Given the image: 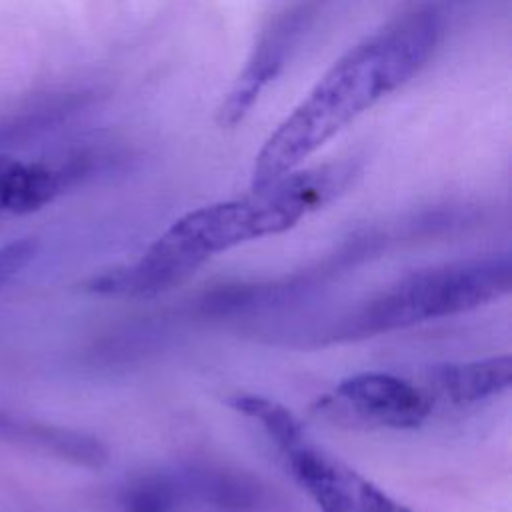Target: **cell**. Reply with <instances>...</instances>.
<instances>
[{
	"instance_id": "6da1fadb",
	"label": "cell",
	"mask_w": 512,
	"mask_h": 512,
	"mask_svg": "<svg viewBox=\"0 0 512 512\" xmlns=\"http://www.w3.org/2000/svg\"><path fill=\"white\" fill-rule=\"evenodd\" d=\"M354 160L294 170L244 198L202 206L178 218L132 264L102 272L86 288L104 296H154L182 284L204 262L250 240L290 230L340 196L356 178Z\"/></svg>"
},
{
	"instance_id": "7a4b0ae2",
	"label": "cell",
	"mask_w": 512,
	"mask_h": 512,
	"mask_svg": "<svg viewBox=\"0 0 512 512\" xmlns=\"http://www.w3.org/2000/svg\"><path fill=\"white\" fill-rule=\"evenodd\" d=\"M440 34V16L416 10L350 48L266 138L254 162L252 190L298 170L356 116L414 78L432 58Z\"/></svg>"
},
{
	"instance_id": "3957f363",
	"label": "cell",
	"mask_w": 512,
	"mask_h": 512,
	"mask_svg": "<svg viewBox=\"0 0 512 512\" xmlns=\"http://www.w3.org/2000/svg\"><path fill=\"white\" fill-rule=\"evenodd\" d=\"M512 262L490 256L414 272L346 316L332 340H362L468 312L510 292Z\"/></svg>"
},
{
	"instance_id": "277c9868",
	"label": "cell",
	"mask_w": 512,
	"mask_h": 512,
	"mask_svg": "<svg viewBox=\"0 0 512 512\" xmlns=\"http://www.w3.org/2000/svg\"><path fill=\"white\" fill-rule=\"evenodd\" d=\"M278 450L292 478L320 512H412L348 464L314 446L306 430Z\"/></svg>"
},
{
	"instance_id": "5b68a950",
	"label": "cell",
	"mask_w": 512,
	"mask_h": 512,
	"mask_svg": "<svg viewBox=\"0 0 512 512\" xmlns=\"http://www.w3.org/2000/svg\"><path fill=\"white\" fill-rule=\"evenodd\" d=\"M320 410L340 422L404 430L430 416L432 400L400 376L362 372L342 380L334 394L322 400Z\"/></svg>"
},
{
	"instance_id": "8992f818",
	"label": "cell",
	"mask_w": 512,
	"mask_h": 512,
	"mask_svg": "<svg viewBox=\"0 0 512 512\" xmlns=\"http://www.w3.org/2000/svg\"><path fill=\"white\" fill-rule=\"evenodd\" d=\"M430 388L452 404H472L492 398L512 384V358L494 356L484 360L440 364L430 370Z\"/></svg>"
},
{
	"instance_id": "52a82bcc",
	"label": "cell",
	"mask_w": 512,
	"mask_h": 512,
	"mask_svg": "<svg viewBox=\"0 0 512 512\" xmlns=\"http://www.w3.org/2000/svg\"><path fill=\"white\" fill-rule=\"evenodd\" d=\"M66 184L62 170L0 156V214H30L46 206Z\"/></svg>"
},
{
	"instance_id": "ba28073f",
	"label": "cell",
	"mask_w": 512,
	"mask_h": 512,
	"mask_svg": "<svg viewBox=\"0 0 512 512\" xmlns=\"http://www.w3.org/2000/svg\"><path fill=\"white\" fill-rule=\"evenodd\" d=\"M192 496L188 478L150 472L134 478L122 492V512H180Z\"/></svg>"
},
{
	"instance_id": "9c48e42d",
	"label": "cell",
	"mask_w": 512,
	"mask_h": 512,
	"mask_svg": "<svg viewBox=\"0 0 512 512\" xmlns=\"http://www.w3.org/2000/svg\"><path fill=\"white\" fill-rule=\"evenodd\" d=\"M24 436L40 444L48 452L64 460H70L74 464L98 468L106 462V448L96 438H90L80 432L46 426V424H32V426H26Z\"/></svg>"
},
{
	"instance_id": "30bf717a",
	"label": "cell",
	"mask_w": 512,
	"mask_h": 512,
	"mask_svg": "<svg viewBox=\"0 0 512 512\" xmlns=\"http://www.w3.org/2000/svg\"><path fill=\"white\" fill-rule=\"evenodd\" d=\"M38 252L36 238H18L0 246V288L24 270Z\"/></svg>"
}]
</instances>
